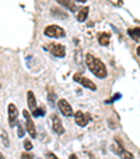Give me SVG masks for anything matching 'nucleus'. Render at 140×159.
Returning <instances> with one entry per match:
<instances>
[{
	"label": "nucleus",
	"mask_w": 140,
	"mask_h": 159,
	"mask_svg": "<svg viewBox=\"0 0 140 159\" xmlns=\"http://www.w3.org/2000/svg\"><path fill=\"white\" fill-rule=\"evenodd\" d=\"M86 63H87V66H88V69L91 70L97 78H100V79L107 78V75H108L107 68H105L104 63H102L100 59H97L95 57H92V55L88 54L86 57Z\"/></svg>",
	"instance_id": "f257e3e1"
},
{
	"label": "nucleus",
	"mask_w": 140,
	"mask_h": 159,
	"mask_svg": "<svg viewBox=\"0 0 140 159\" xmlns=\"http://www.w3.org/2000/svg\"><path fill=\"white\" fill-rule=\"evenodd\" d=\"M45 35L51 38H62L65 37V30L59 25H49L45 28Z\"/></svg>",
	"instance_id": "f03ea898"
},
{
	"label": "nucleus",
	"mask_w": 140,
	"mask_h": 159,
	"mask_svg": "<svg viewBox=\"0 0 140 159\" xmlns=\"http://www.w3.org/2000/svg\"><path fill=\"white\" fill-rule=\"evenodd\" d=\"M23 116L25 117V128H27L28 134H30L32 138H35L36 137V129H35V125H34L32 118H31V114L28 113L27 110H24L23 111Z\"/></svg>",
	"instance_id": "7ed1b4c3"
},
{
	"label": "nucleus",
	"mask_w": 140,
	"mask_h": 159,
	"mask_svg": "<svg viewBox=\"0 0 140 159\" xmlns=\"http://www.w3.org/2000/svg\"><path fill=\"white\" fill-rule=\"evenodd\" d=\"M44 48L51 49L52 55H53V57H56V58H63V57H65V54H66L65 47H63V45H60V44H52V45H48V47H44Z\"/></svg>",
	"instance_id": "20e7f679"
},
{
	"label": "nucleus",
	"mask_w": 140,
	"mask_h": 159,
	"mask_svg": "<svg viewBox=\"0 0 140 159\" xmlns=\"http://www.w3.org/2000/svg\"><path fill=\"white\" fill-rule=\"evenodd\" d=\"M57 106H59V110L62 111V114L63 116H66V117H72L74 113H73V108H72V106L69 104L67 102H66L65 99H62V100H59V103H57Z\"/></svg>",
	"instance_id": "39448f33"
},
{
	"label": "nucleus",
	"mask_w": 140,
	"mask_h": 159,
	"mask_svg": "<svg viewBox=\"0 0 140 159\" xmlns=\"http://www.w3.org/2000/svg\"><path fill=\"white\" fill-rule=\"evenodd\" d=\"M18 110L14 104H9V123L11 127H15L18 124Z\"/></svg>",
	"instance_id": "423d86ee"
},
{
	"label": "nucleus",
	"mask_w": 140,
	"mask_h": 159,
	"mask_svg": "<svg viewBox=\"0 0 140 159\" xmlns=\"http://www.w3.org/2000/svg\"><path fill=\"white\" fill-rule=\"evenodd\" d=\"M74 120H76V124L80 127H86L87 123L90 121V116L86 114V113H81V111H77V113H74Z\"/></svg>",
	"instance_id": "0eeeda50"
},
{
	"label": "nucleus",
	"mask_w": 140,
	"mask_h": 159,
	"mask_svg": "<svg viewBox=\"0 0 140 159\" xmlns=\"http://www.w3.org/2000/svg\"><path fill=\"white\" fill-rule=\"evenodd\" d=\"M74 80L77 82V83L83 84V86L87 87V89H91V90H95L97 89V86L92 83L91 80H88L87 78H84V76H81V75H74Z\"/></svg>",
	"instance_id": "6e6552de"
},
{
	"label": "nucleus",
	"mask_w": 140,
	"mask_h": 159,
	"mask_svg": "<svg viewBox=\"0 0 140 159\" xmlns=\"http://www.w3.org/2000/svg\"><path fill=\"white\" fill-rule=\"evenodd\" d=\"M52 128H53V131L56 134H63L65 132V127L62 125V121L56 114L52 116Z\"/></svg>",
	"instance_id": "1a4fd4ad"
},
{
	"label": "nucleus",
	"mask_w": 140,
	"mask_h": 159,
	"mask_svg": "<svg viewBox=\"0 0 140 159\" xmlns=\"http://www.w3.org/2000/svg\"><path fill=\"white\" fill-rule=\"evenodd\" d=\"M27 100H28V107H30V110L34 113V111L36 110V100H35V96H34V93L31 90L27 93Z\"/></svg>",
	"instance_id": "9d476101"
},
{
	"label": "nucleus",
	"mask_w": 140,
	"mask_h": 159,
	"mask_svg": "<svg viewBox=\"0 0 140 159\" xmlns=\"http://www.w3.org/2000/svg\"><path fill=\"white\" fill-rule=\"evenodd\" d=\"M57 3L60 4V6L66 7V9H69L70 11H77V7H76V4L73 3L72 0H56Z\"/></svg>",
	"instance_id": "9b49d317"
},
{
	"label": "nucleus",
	"mask_w": 140,
	"mask_h": 159,
	"mask_svg": "<svg viewBox=\"0 0 140 159\" xmlns=\"http://www.w3.org/2000/svg\"><path fill=\"white\" fill-rule=\"evenodd\" d=\"M88 7H83L81 10H78V13H77V20L78 21H86V18H87V16H88Z\"/></svg>",
	"instance_id": "f8f14e48"
},
{
	"label": "nucleus",
	"mask_w": 140,
	"mask_h": 159,
	"mask_svg": "<svg viewBox=\"0 0 140 159\" xmlns=\"http://www.w3.org/2000/svg\"><path fill=\"white\" fill-rule=\"evenodd\" d=\"M128 34L133 39H140V28H129Z\"/></svg>",
	"instance_id": "ddd939ff"
},
{
	"label": "nucleus",
	"mask_w": 140,
	"mask_h": 159,
	"mask_svg": "<svg viewBox=\"0 0 140 159\" xmlns=\"http://www.w3.org/2000/svg\"><path fill=\"white\" fill-rule=\"evenodd\" d=\"M98 41H100V44L101 45L108 47V45H109V35H108V34H101L100 38H98Z\"/></svg>",
	"instance_id": "4468645a"
},
{
	"label": "nucleus",
	"mask_w": 140,
	"mask_h": 159,
	"mask_svg": "<svg viewBox=\"0 0 140 159\" xmlns=\"http://www.w3.org/2000/svg\"><path fill=\"white\" fill-rule=\"evenodd\" d=\"M52 14H53L55 17H59V18H66L67 17V14H63L62 10H57V9H52Z\"/></svg>",
	"instance_id": "2eb2a0df"
},
{
	"label": "nucleus",
	"mask_w": 140,
	"mask_h": 159,
	"mask_svg": "<svg viewBox=\"0 0 140 159\" xmlns=\"http://www.w3.org/2000/svg\"><path fill=\"white\" fill-rule=\"evenodd\" d=\"M17 134H18V137H21V138H23V137H24V134H25V128L24 127H23V124L21 123H18L17 124Z\"/></svg>",
	"instance_id": "dca6fc26"
},
{
	"label": "nucleus",
	"mask_w": 140,
	"mask_h": 159,
	"mask_svg": "<svg viewBox=\"0 0 140 159\" xmlns=\"http://www.w3.org/2000/svg\"><path fill=\"white\" fill-rule=\"evenodd\" d=\"M48 102L51 106H55V102H56V96H55L53 92H49L48 93Z\"/></svg>",
	"instance_id": "f3484780"
},
{
	"label": "nucleus",
	"mask_w": 140,
	"mask_h": 159,
	"mask_svg": "<svg viewBox=\"0 0 140 159\" xmlns=\"http://www.w3.org/2000/svg\"><path fill=\"white\" fill-rule=\"evenodd\" d=\"M121 158H123V159H133V155H132L130 152H128V151H125L123 149L122 151V153H121Z\"/></svg>",
	"instance_id": "a211bd4d"
},
{
	"label": "nucleus",
	"mask_w": 140,
	"mask_h": 159,
	"mask_svg": "<svg viewBox=\"0 0 140 159\" xmlns=\"http://www.w3.org/2000/svg\"><path fill=\"white\" fill-rule=\"evenodd\" d=\"M2 138H3L4 145H7V147H9V137H7V132L6 131H2Z\"/></svg>",
	"instance_id": "6ab92c4d"
},
{
	"label": "nucleus",
	"mask_w": 140,
	"mask_h": 159,
	"mask_svg": "<svg viewBox=\"0 0 140 159\" xmlns=\"http://www.w3.org/2000/svg\"><path fill=\"white\" fill-rule=\"evenodd\" d=\"M24 148H25V151H31V149H32V144H31V141L25 139V141H24Z\"/></svg>",
	"instance_id": "aec40b11"
},
{
	"label": "nucleus",
	"mask_w": 140,
	"mask_h": 159,
	"mask_svg": "<svg viewBox=\"0 0 140 159\" xmlns=\"http://www.w3.org/2000/svg\"><path fill=\"white\" fill-rule=\"evenodd\" d=\"M45 158H46V159H59L56 155H55L53 152H46V155H45Z\"/></svg>",
	"instance_id": "412c9836"
},
{
	"label": "nucleus",
	"mask_w": 140,
	"mask_h": 159,
	"mask_svg": "<svg viewBox=\"0 0 140 159\" xmlns=\"http://www.w3.org/2000/svg\"><path fill=\"white\" fill-rule=\"evenodd\" d=\"M44 114V110H42V108H36L35 111H34V116H35V117H39V116H42Z\"/></svg>",
	"instance_id": "4be33fe9"
},
{
	"label": "nucleus",
	"mask_w": 140,
	"mask_h": 159,
	"mask_svg": "<svg viewBox=\"0 0 140 159\" xmlns=\"http://www.w3.org/2000/svg\"><path fill=\"white\" fill-rule=\"evenodd\" d=\"M21 158H23V159H34V156L31 155V153L25 152V153H23V155H21Z\"/></svg>",
	"instance_id": "5701e85b"
},
{
	"label": "nucleus",
	"mask_w": 140,
	"mask_h": 159,
	"mask_svg": "<svg viewBox=\"0 0 140 159\" xmlns=\"http://www.w3.org/2000/svg\"><path fill=\"white\" fill-rule=\"evenodd\" d=\"M70 159H77V156H76V155H70Z\"/></svg>",
	"instance_id": "b1692460"
},
{
	"label": "nucleus",
	"mask_w": 140,
	"mask_h": 159,
	"mask_svg": "<svg viewBox=\"0 0 140 159\" xmlns=\"http://www.w3.org/2000/svg\"><path fill=\"white\" fill-rule=\"evenodd\" d=\"M77 2H78V3H86L87 0H77Z\"/></svg>",
	"instance_id": "393cba45"
},
{
	"label": "nucleus",
	"mask_w": 140,
	"mask_h": 159,
	"mask_svg": "<svg viewBox=\"0 0 140 159\" xmlns=\"http://www.w3.org/2000/svg\"><path fill=\"white\" fill-rule=\"evenodd\" d=\"M137 54L140 55V47H137Z\"/></svg>",
	"instance_id": "a878e982"
},
{
	"label": "nucleus",
	"mask_w": 140,
	"mask_h": 159,
	"mask_svg": "<svg viewBox=\"0 0 140 159\" xmlns=\"http://www.w3.org/2000/svg\"><path fill=\"white\" fill-rule=\"evenodd\" d=\"M0 159H4V156H3V153H0Z\"/></svg>",
	"instance_id": "bb28decb"
}]
</instances>
